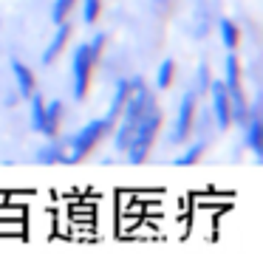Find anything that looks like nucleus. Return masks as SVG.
Segmentation results:
<instances>
[{
  "mask_svg": "<svg viewBox=\"0 0 263 257\" xmlns=\"http://www.w3.org/2000/svg\"><path fill=\"white\" fill-rule=\"evenodd\" d=\"M68 37H71V26L65 23H57V31H54V37H51V43L46 46V51H43V65H51L54 60L60 57V51L65 48V43H68Z\"/></svg>",
  "mask_w": 263,
  "mask_h": 257,
  "instance_id": "1a4fd4ad",
  "label": "nucleus"
},
{
  "mask_svg": "<svg viewBox=\"0 0 263 257\" xmlns=\"http://www.w3.org/2000/svg\"><path fill=\"white\" fill-rule=\"evenodd\" d=\"M243 130V144L252 150L257 161H263V116H260V105H249V113H246V125Z\"/></svg>",
  "mask_w": 263,
  "mask_h": 257,
  "instance_id": "39448f33",
  "label": "nucleus"
},
{
  "mask_svg": "<svg viewBox=\"0 0 263 257\" xmlns=\"http://www.w3.org/2000/svg\"><path fill=\"white\" fill-rule=\"evenodd\" d=\"M127 91H130V80H127V76H122V80L114 85V93H110L108 113H105L108 119H114V122H116V116H119L122 105H125V99H127Z\"/></svg>",
  "mask_w": 263,
  "mask_h": 257,
  "instance_id": "f8f14e48",
  "label": "nucleus"
},
{
  "mask_svg": "<svg viewBox=\"0 0 263 257\" xmlns=\"http://www.w3.org/2000/svg\"><path fill=\"white\" fill-rule=\"evenodd\" d=\"M105 43H108V40H105V34H102V31H99V34L93 37L91 43H88V48H91V54H93V57H97V60H102V51H105Z\"/></svg>",
  "mask_w": 263,
  "mask_h": 257,
  "instance_id": "aec40b11",
  "label": "nucleus"
},
{
  "mask_svg": "<svg viewBox=\"0 0 263 257\" xmlns=\"http://www.w3.org/2000/svg\"><path fill=\"white\" fill-rule=\"evenodd\" d=\"M206 96H210L212 127H215V130H229V127H232V113H229V93H227V88H223V82L212 76L210 88H206Z\"/></svg>",
  "mask_w": 263,
  "mask_h": 257,
  "instance_id": "20e7f679",
  "label": "nucleus"
},
{
  "mask_svg": "<svg viewBox=\"0 0 263 257\" xmlns=\"http://www.w3.org/2000/svg\"><path fill=\"white\" fill-rule=\"evenodd\" d=\"M173 80H176V63H173V60H161L159 68H156V88H159V91H167V88L173 85Z\"/></svg>",
  "mask_w": 263,
  "mask_h": 257,
  "instance_id": "4468645a",
  "label": "nucleus"
},
{
  "mask_svg": "<svg viewBox=\"0 0 263 257\" xmlns=\"http://www.w3.org/2000/svg\"><path fill=\"white\" fill-rule=\"evenodd\" d=\"M204 150H206V142H204V139L187 144V147H184L181 153L173 159V167H195V164L201 161V155H204Z\"/></svg>",
  "mask_w": 263,
  "mask_h": 257,
  "instance_id": "9b49d317",
  "label": "nucleus"
},
{
  "mask_svg": "<svg viewBox=\"0 0 263 257\" xmlns=\"http://www.w3.org/2000/svg\"><path fill=\"white\" fill-rule=\"evenodd\" d=\"M102 14V0H82V23H97Z\"/></svg>",
  "mask_w": 263,
  "mask_h": 257,
  "instance_id": "a211bd4d",
  "label": "nucleus"
},
{
  "mask_svg": "<svg viewBox=\"0 0 263 257\" xmlns=\"http://www.w3.org/2000/svg\"><path fill=\"white\" fill-rule=\"evenodd\" d=\"M12 76H14L17 96H29V93L37 91V76H34V71H31L26 63H20V60H12Z\"/></svg>",
  "mask_w": 263,
  "mask_h": 257,
  "instance_id": "6e6552de",
  "label": "nucleus"
},
{
  "mask_svg": "<svg viewBox=\"0 0 263 257\" xmlns=\"http://www.w3.org/2000/svg\"><path fill=\"white\" fill-rule=\"evenodd\" d=\"M223 88H227L229 96H240L243 93V82H240V63H238V54L229 51L227 60H223Z\"/></svg>",
  "mask_w": 263,
  "mask_h": 257,
  "instance_id": "0eeeda50",
  "label": "nucleus"
},
{
  "mask_svg": "<svg viewBox=\"0 0 263 257\" xmlns=\"http://www.w3.org/2000/svg\"><path fill=\"white\" fill-rule=\"evenodd\" d=\"M0 234H6V238L26 234V218H0Z\"/></svg>",
  "mask_w": 263,
  "mask_h": 257,
  "instance_id": "dca6fc26",
  "label": "nucleus"
},
{
  "mask_svg": "<svg viewBox=\"0 0 263 257\" xmlns=\"http://www.w3.org/2000/svg\"><path fill=\"white\" fill-rule=\"evenodd\" d=\"M159 130H161V110H159V105L153 102L142 113V119H139V125H136V130H133L130 142H127L125 155H127L130 164H144V161H147V155H150V150H153V142H156V136H159Z\"/></svg>",
  "mask_w": 263,
  "mask_h": 257,
  "instance_id": "f257e3e1",
  "label": "nucleus"
},
{
  "mask_svg": "<svg viewBox=\"0 0 263 257\" xmlns=\"http://www.w3.org/2000/svg\"><path fill=\"white\" fill-rule=\"evenodd\" d=\"M218 37H221V43H223L227 51H235V48L240 46V26L235 23V20H229V17L218 20Z\"/></svg>",
  "mask_w": 263,
  "mask_h": 257,
  "instance_id": "9d476101",
  "label": "nucleus"
},
{
  "mask_svg": "<svg viewBox=\"0 0 263 257\" xmlns=\"http://www.w3.org/2000/svg\"><path fill=\"white\" fill-rule=\"evenodd\" d=\"M210 82H212V71H210V65H206V63H201L198 68H195V85H193V91L198 93V96H206Z\"/></svg>",
  "mask_w": 263,
  "mask_h": 257,
  "instance_id": "f3484780",
  "label": "nucleus"
},
{
  "mask_svg": "<svg viewBox=\"0 0 263 257\" xmlns=\"http://www.w3.org/2000/svg\"><path fill=\"white\" fill-rule=\"evenodd\" d=\"M74 6H77V0H54L51 3V20L54 23H63V20L71 14Z\"/></svg>",
  "mask_w": 263,
  "mask_h": 257,
  "instance_id": "6ab92c4d",
  "label": "nucleus"
},
{
  "mask_svg": "<svg viewBox=\"0 0 263 257\" xmlns=\"http://www.w3.org/2000/svg\"><path fill=\"white\" fill-rule=\"evenodd\" d=\"M26 99H29V105H31V130L40 133V127H43V113H46V99L40 96V91L29 93Z\"/></svg>",
  "mask_w": 263,
  "mask_h": 257,
  "instance_id": "2eb2a0df",
  "label": "nucleus"
},
{
  "mask_svg": "<svg viewBox=\"0 0 263 257\" xmlns=\"http://www.w3.org/2000/svg\"><path fill=\"white\" fill-rule=\"evenodd\" d=\"M97 63H99V60L91 54L88 43L77 46L74 57H71V96H74L77 102H82V99L88 96V88H91V74H93V65H97Z\"/></svg>",
  "mask_w": 263,
  "mask_h": 257,
  "instance_id": "f03ea898",
  "label": "nucleus"
},
{
  "mask_svg": "<svg viewBox=\"0 0 263 257\" xmlns=\"http://www.w3.org/2000/svg\"><path fill=\"white\" fill-rule=\"evenodd\" d=\"M34 161L40 167H57L60 164V150H57V136H51L43 147H37Z\"/></svg>",
  "mask_w": 263,
  "mask_h": 257,
  "instance_id": "ddd939ff",
  "label": "nucleus"
},
{
  "mask_svg": "<svg viewBox=\"0 0 263 257\" xmlns=\"http://www.w3.org/2000/svg\"><path fill=\"white\" fill-rule=\"evenodd\" d=\"M198 93L190 88L184 91V96L178 99L176 108V119H173V130H170V142L173 144H184L195 130V119H198Z\"/></svg>",
  "mask_w": 263,
  "mask_h": 257,
  "instance_id": "7ed1b4c3",
  "label": "nucleus"
},
{
  "mask_svg": "<svg viewBox=\"0 0 263 257\" xmlns=\"http://www.w3.org/2000/svg\"><path fill=\"white\" fill-rule=\"evenodd\" d=\"M63 116H65L63 99H51V102H46V113H43L40 136H46V139L57 136V133H60V125H63Z\"/></svg>",
  "mask_w": 263,
  "mask_h": 257,
  "instance_id": "423d86ee",
  "label": "nucleus"
},
{
  "mask_svg": "<svg viewBox=\"0 0 263 257\" xmlns=\"http://www.w3.org/2000/svg\"><path fill=\"white\" fill-rule=\"evenodd\" d=\"M0 218H26L23 206H0Z\"/></svg>",
  "mask_w": 263,
  "mask_h": 257,
  "instance_id": "412c9836",
  "label": "nucleus"
}]
</instances>
